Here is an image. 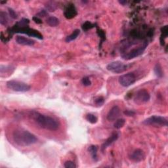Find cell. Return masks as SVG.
<instances>
[{"label":"cell","mask_w":168,"mask_h":168,"mask_svg":"<svg viewBox=\"0 0 168 168\" xmlns=\"http://www.w3.org/2000/svg\"><path fill=\"white\" fill-rule=\"evenodd\" d=\"M15 41L18 44L25 45V46H33L36 43L34 40L22 36H17L15 38Z\"/></svg>","instance_id":"cell-11"},{"label":"cell","mask_w":168,"mask_h":168,"mask_svg":"<svg viewBox=\"0 0 168 168\" xmlns=\"http://www.w3.org/2000/svg\"><path fill=\"white\" fill-rule=\"evenodd\" d=\"M124 114L128 116H132L134 115L135 112H133V111H130V110H126V111L124 112Z\"/></svg>","instance_id":"cell-24"},{"label":"cell","mask_w":168,"mask_h":168,"mask_svg":"<svg viewBox=\"0 0 168 168\" xmlns=\"http://www.w3.org/2000/svg\"><path fill=\"white\" fill-rule=\"evenodd\" d=\"M154 71V73L156 74V76H157L158 78H162L163 76L162 68L161 65H160L159 63L156 64Z\"/></svg>","instance_id":"cell-18"},{"label":"cell","mask_w":168,"mask_h":168,"mask_svg":"<svg viewBox=\"0 0 168 168\" xmlns=\"http://www.w3.org/2000/svg\"><path fill=\"white\" fill-rule=\"evenodd\" d=\"M121 116V109L117 105L114 106L110 110L107 114V120L108 121H115Z\"/></svg>","instance_id":"cell-10"},{"label":"cell","mask_w":168,"mask_h":168,"mask_svg":"<svg viewBox=\"0 0 168 168\" xmlns=\"http://www.w3.org/2000/svg\"><path fill=\"white\" fill-rule=\"evenodd\" d=\"M8 10H9V15H10V17H11V18H13V19H16V18H17V17H18L17 14V13L15 12V11L13 9L9 8Z\"/></svg>","instance_id":"cell-23"},{"label":"cell","mask_w":168,"mask_h":168,"mask_svg":"<svg viewBox=\"0 0 168 168\" xmlns=\"http://www.w3.org/2000/svg\"><path fill=\"white\" fill-rule=\"evenodd\" d=\"M119 137V135L117 133H114L113 134L110 136L108 139H106V141H105V142L102 144V145L101 146V150L102 152H104L107 147H108L110 145H111L114 142L118 139Z\"/></svg>","instance_id":"cell-12"},{"label":"cell","mask_w":168,"mask_h":168,"mask_svg":"<svg viewBox=\"0 0 168 168\" xmlns=\"http://www.w3.org/2000/svg\"><path fill=\"white\" fill-rule=\"evenodd\" d=\"M9 22L8 15L4 11H0V24L2 25H7Z\"/></svg>","instance_id":"cell-15"},{"label":"cell","mask_w":168,"mask_h":168,"mask_svg":"<svg viewBox=\"0 0 168 168\" xmlns=\"http://www.w3.org/2000/svg\"><path fill=\"white\" fill-rule=\"evenodd\" d=\"M137 80L135 74L133 72H129L128 74L121 75L119 78V83L121 86L128 87L132 86Z\"/></svg>","instance_id":"cell-6"},{"label":"cell","mask_w":168,"mask_h":168,"mask_svg":"<svg viewBox=\"0 0 168 168\" xmlns=\"http://www.w3.org/2000/svg\"><path fill=\"white\" fill-rule=\"evenodd\" d=\"M150 99V95L149 93L148 92V91L143 89L139 90L136 93L135 97H134V101L137 104H142V103L147 102Z\"/></svg>","instance_id":"cell-8"},{"label":"cell","mask_w":168,"mask_h":168,"mask_svg":"<svg viewBox=\"0 0 168 168\" xmlns=\"http://www.w3.org/2000/svg\"><path fill=\"white\" fill-rule=\"evenodd\" d=\"M6 85L9 89L17 92H27L31 89L28 84L17 80H10L7 82Z\"/></svg>","instance_id":"cell-4"},{"label":"cell","mask_w":168,"mask_h":168,"mask_svg":"<svg viewBox=\"0 0 168 168\" xmlns=\"http://www.w3.org/2000/svg\"><path fill=\"white\" fill-rule=\"evenodd\" d=\"M64 167L66 168H76V165L75 163L72 161H66L64 164Z\"/></svg>","instance_id":"cell-22"},{"label":"cell","mask_w":168,"mask_h":168,"mask_svg":"<svg viewBox=\"0 0 168 168\" xmlns=\"http://www.w3.org/2000/svg\"><path fill=\"white\" fill-rule=\"evenodd\" d=\"M13 139L15 144L20 147H28L37 142V137L27 130L17 129L13 133Z\"/></svg>","instance_id":"cell-2"},{"label":"cell","mask_w":168,"mask_h":168,"mask_svg":"<svg viewBox=\"0 0 168 168\" xmlns=\"http://www.w3.org/2000/svg\"><path fill=\"white\" fill-rule=\"evenodd\" d=\"M146 47H147V44H144L143 45H141V46L139 47L132 49L131 51L126 53V54L122 55L121 57L125 60L132 59L133 58H135V57L142 55L143 52L144 51L145 49H146Z\"/></svg>","instance_id":"cell-7"},{"label":"cell","mask_w":168,"mask_h":168,"mask_svg":"<svg viewBox=\"0 0 168 168\" xmlns=\"http://www.w3.org/2000/svg\"><path fill=\"white\" fill-rule=\"evenodd\" d=\"M119 3L121 5H125L126 3H127V2H126V1H119Z\"/></svg>","instance_id":"cell-25"},{"label":"cell","mask_w":168,"mask_h":168,"mask_svg":"<svg viewBox=\"0 0 168 168\" xmlns=\"http://www.w3.org/2000/svg\"><path fill=\"white\" fill-rule=\"evenodd\" d=\"M31 116L36 124L42 129L55 131L60 127L59 122L54 118L37 112H32Z\"/></svg>","instance_id":"cell-1"},{"label":"cell","mask_w":168,"mask_h":168,"mask_svg":"<svg viewBox=\"0 0 168 168\" xmlns=\"http://www.w3.org/2000/svg\"><path fill=\"white\" fill-rule=\"evenodd\" d=\"M97 150H98V147L95 146V145H91L88 148V151L92 157L93 160L95 162H97L98 160L97 157Z\"/></svg>","instance_id":"cell-13"},{"label":"cell","mask_w":168,"mask_h":168,"mask_svg":"<svg viewBox=\"0 0 168 168\" xmlns=\"http://www.w3.org/2000/svg\"><path fill=\"white\" fill-rule=\"evenodd\" d=\"M125 124V120L123 119V118L117 119L115 121V123L114 124V128L116 129H120L121 128L124 127Z\"/></svg>","instance_id":"cell-17"},{"label":"cell","mask_w":168,"mask_h":168,"mask_svg":"<svg viewBox=\"0 0 168 168\" xmlns=\"http://www.w3.org/2000/svg\"><path fill=\"white\" fill-rule=\"evenodd\" d=\"M82 83L84 86H89L91 85V82L88 77H84L82 79Z\"/></svg>","instance_id":"cell-21"},{"label":"cell","mask_w":168,"mask_h":168,"mask_svg":"<svg viewBox=\"0 0 168 168\" xmlns=\"http://www.w3.org/2000/svg\"><path fill=\"white\" fill-rule=\"evenodd\" d=\"M46 22H47V24L49 26H52V27H55V26H57L60 23V21L59 20V18L55 17H53V16L49 17L47 19Z\"/></svg>","instance_id":"cell-14"},{"label":"cell","mask_w":168,"mask_h":168,"mask_svg":"<svg viewBox=\"0 0 168 168\" xmlns=\"http://www.w3.org/2000/svg\"><path fill=\"white\" fill-rule=\"evenodd\" d=\"M145 158V154L143 150L139 148L135 150L129 156V159L134 162H141Z\"/></svg>","instance_id":"cell-9"},{"label":"cell","mask_w":168,"mask_h":168,"mask_svg":"<svg viewBox=\"0 0 168 168\" xmlns=\"http://www.w3.org/2000/svg\"><path fill=\"white\" fill-rule=\"evenodd\" d=\"M106 69L112 73L121 74L127 70L128 65L120 61H114L108 64Z\"/></svg>","instance_id":"cell-5"},{"label":"cell","mask_w":168,"mask_h":168,"mask_svg":"<svg viewBox=\"0 0 168 168\" xmlns=\"http://www.w3.org/2000/svg\"><path fill=\"white\" fill-rule=\"evenodd\" d=\"M104 102H105V99H103V97H99L95 99V103L96 104V105L97 106H102V105L104 104Z\"/></svg>","instance_id":"cell-20"},{"label":"cell","mask_w":168,"mask_h":168,"mask_svg":"<svg viewBox=\"0 0 168 168\" xmlns=\"http://www.w3.org/2000/svg\"><path fill=\"white\" fill-rule=\"evenodd\" d=\"M143 124L146 125H150L156 128L166 127L168 124V121L165 117L154 115L145 119Z\"/></svg>","instance_id":"cell-3"},{"label":"cell","mask_w":168,"mask_h":168,"mask_svg":"<svg viewBox=\"0 0 168 168\" xmlns=\"http://www.w3.org/2000/svg\"><path fill=\"white\" fill-rule=\"evenodd\" d=\"M80 34V30L78 29L75 30L74 31L72 32L70 36H68L66 37V42H70L72 41H73L74 40H76V38L78 37V36Z\"/></svg>","instance_id":"cell-16"},{"label":"cell","mask_w":168,"mask_h":168,"mask_svg":"<svg viewBox=\"0 0 168 168\" xmlns=\"http://www.w3.org/2000/svg\"><path fill=\"white\" fill-rule=\"evenodd\" d=\"M86 120L88 121L89 123L94 124H96L97 122V118L95 116L94 114H88L86 115Z\"/></svg>","instance_id":"cell-19"}]
</instances>
